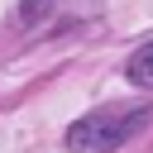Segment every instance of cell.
Segmentation results:
<instances>
[{
  "label": "cell",
  "instance_id": "cell-1",
  "mask_svg": "<svg viewBox=\"0 0 153 153\" xmlns=\"http://www.w3.org/2000/svg\"><path fill=\"white\" fill-rule=\"evenodd\" d=\"M148 124H153V105H143V100L139 105H100L67 129V148L72 153H115Z\"/></svg>",
  "mask_w": 153,
  "mask_h": 153
},
{
  "label": "cell",
  "instance_id": "cell-2",
  "mask_svg": "<svg viewBox=\"0 0 153 153\" xmlns=\"http://www.w3.org/2000/svg\"><path fill=\"white\" fill-rule=\"evenodd\" d=\"M124 72H129V81H134V86H153V43H143V48L129 57V67H124Z\"/></svg>",
  "mask_w": 153,
  "mask_h": 153
},
{
  "label": "cell",
  "instance_id": "cell-3",
  "mask_svg": "<svg viewBox=\"0 0 153 153\" xmlns=\"http://www.w3.org/2000/svg\"><path fill=\"white\" fill-rule=\"evenodd\" d=\"M48 5H53V0H24V5H19V14H14V19H19V24H33V19H38V14H43V10H48Z\"/></svg>",
  "mask_w": 153,
  "mask_h": 153
}]
</instances>
